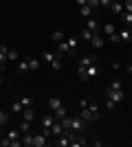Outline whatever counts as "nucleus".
<instances>
[{
    "label": "nucleus",
    "instance_id": "nucleus-27",
    "mask_svg": "<svg viewBox=\"0 0 132 147\" xmlns=\"http://www.w3.org/2000/svg\"><path fill=\"white\" fill-rule=\"evenodd\" d=\"M11 110H13V112H16V114H20V112L24 110V105L20 103V99H18V101H13V105H11Z\"/></svg>",
    "mask_w": 132,
    "mask_h": 147
},
{
    "label": "nucleus",
    "instance_id": "nucleus-5",
    "mask_svg": "<svg viewBox=\"0 0 132 147\" xmlns=\"http://www.w3.org/2000/svg\"><path fill=\"white\" fill-rule=\"evenodd\" d=\"M84 125H86V121H84L82 117H75V119H73V123H70V129H73V132H82Z\"/></svg>",
    "mask_w": 132,
    "mask_h": 147
},
{
    "label": "nucleus",
    "instance_id": "nucleus-42",
    "mask_svg": "<svg viewBox=\"0 0 132 147\" xmlns=\"http://www.w3.org/2000/svg\"><path fill=\"white\" fill-rule=\"evenodd\" d=\"M128 29H130V31H132V22H130V24H128Z\"/></svg>",
    "mask_w": 132,
    "mask_h": 147
},
{
    "label": "nucleus",
    "instance_id": "nucleus-6",
    "mask_svg": "<svg viewBox=\"0 0 132 147\" xmlns=\"http://www.w3.org/2000/svg\"><path fill=\"white\" fill-rule=\"evenodd\" d=\"M90 64H97V55H84V57H79V66H82V68L90 66Z\"/></svg>",
    "mask_w": 132,
    "mask_h": 147
},
{
    "label": "nucleus",
    "instance_id": "nucleus-36",
    "mask_svg": "<svg viewBox=\"0 0 132 147\" xmlns=\"http://www.w3.org/2000/svg\"><path fill=\"white\" fill-rule=\"evenodd\" d=\"M86 5H88V7H93V9H97V7H99V0H88Z\"/></svg>",
    "mask_w": 132,
    "mask_h": 147
},
{
    "label": "nucleus",
    "instance_id": "nucleus-17",
    "mask_svg": "<svg viewBox=\"0 0 132 147\" xmlns=\"http://www.w3.org/2000/svg\"><path fill=\"white\" fill-rule=\"evenodd\" d=\"M20 141H22V145H26V147H33V134L24 132V134L20 136Z\"/></svg>",
    "mask_w": 132,
    "mask_h": 147
},
{
    "label": "nucleus",
    "instance_id": "nucleus-40",
    "mask_svg": "<svg viewBox=\"0 0 132 147\" xmlns=\"http://www.w3.org/2000/svg\"><path fill=\"white\" fill-rule=\"evenodd\" d=\"M2 79H5V77H2V68H0V84H2Z\"/></svg>",
    "mask_w": 132,
    "mask_h": 147
},
{
    "label": "nucleus",
    "instance_id": "nucleus-3",
    "mask_svg": "<svg viewBox=\"0 0 132 147\" xmlns=\"http://www.w3.org/2000/svg\"><path fill=\"white\" fill-rule=\"evenodd\" d=\"M106 97H108V99H112L114 103H121L126 94H123V90H110V88H106Z\"/></svg>",
    "mask_w": 132,
    "mask_h": 147
},
{
    "label": "nucleus",
    "instance_id": "nucleus-22",
    "mask_svg": "<svg viewBox=\"0 0 132 147\" xmlns=\"http://www.w3.org/2000/svg\"><path fill=\"white\" fill-rule=\"evenodd\" d=\"M104 33H106V35H114V33H117V26H114L112 22H106V24H104Z\"/></svg>",
    "mask_w": 132,
    "mask_h": 147
},
{
    "label": "nucleus",
    "instance_id": "nucleus-41",
    "mask_svg": "<svg viewBox=\"0 0 132 147\" xmlns=\"http://www.w3.org/2000/svg\"><path fill=\"white\" fill-rule=\"evenodd\" d=\"M128 73H130V75H132V64H130V66H128Z\"/></svg>",
    "mask_w": 132,
    "mask_h": 147
},
{
    "label": "nucleus",
    "instance_id": "nucleus-25",
    "mask_svg": "<svg viewBox=\"0 0 132 147\" xmlns=\"http://www.w3.org/2000/svg\"><path fill=\"white\" fill-rule=\"evenodd\" d=\"M119 18H121V22H123V24H130V22H132V13H130V11H123Z\"/></svg>",
    "mask_w": 132,
    "mask_h": 147
},
{
    "label": "nucleus",
    "instance_id": "nucleus-12",
    "mask_svg": "<svg viewBox=\"0 0 132 147\" xmlns=\"http://www.w3.org/2000/svg\"><path fill=\"white\" fill-rule=\"evenodd\" d=\"M20 136H22V132H20V129H16V127H11L9 129V132H7V138H9V141H20Z\"/></svg>",
    "mask_w": 132,
    "mask_h": 147
},
{
    "label": "nucleus",
    "instance_id": "nucleus-32",
    "mask_svg": "<svg viewBox=\"0 0 132 147\" xmlns=\"http://www.w3.org/2000/svg\"><path fill=\"white\" fill-rule=\"evenodd\" d=\"M108 88H110V90H121V81H119V79H112Z\"/></svg>",
    "mask_w": 132,
    "mask_h": 147
},
{
    "label": "nucleus",
    "instance_id": "nucleus-9",
    "mask_svg": "<svg viewBox=\"0 0 132 147\" xmlns=\"http://www.w3.org/2000/svg\"><path fill=\"white\" fill-rule=\"evenodd\" d=\"M64 134V127H62V123L55 121L53 125H51V136H62Z\"/></svg>",
    "mask_w": 132,
    "mask_h": 147
},
{
    "label": "nucleus",
    "instance_id": "nucleus-29",
    "mask_svg": "<svg viewBox=\"0 0 132 147\" xmlns=\"http://www.w3.org/2000/svg\"><path fill=\"white\" fill-rule=\"evenodd\" d=\"M51 68H53V70H60V68H62V57H55V59L51 61Z\"/></svg>",
    "mask_w": 132,
    "mask_h": 147
},
{
    "label": "nucleus",
    "instance_id": "nucleus-15",
    "mask_svg": "<svg viewBox=\"0 0 132 147\" xmlns=\"http://www.w3.org/2000/svg\"><path fill=\"white\" fill-rule=\"evenodd\" d=\"M119 40L121 42H132V31L130 29H121L119 31Z\"/></svg>",
    "mask_w": 132,
    "mask_h": 147
},
{
    "label": "nucleus",
    "instance_id": "nucleus-1",
    "mask_svg": "<svg viewBox=\"0 0 132 147\" xmlns=\"http://www.w3.org/2000/svg\"><path fill=\"white\" fill-rule=\"evenodd\" d=\"M97 75H99V66H97V64H90V66H86V68L79 66V70H77V79H79V81H90L93 77H97Z\"/></svg>",
    "mask_w": 132,
    "mask_h": 147
},
{
    "label": "nucleus",
    "instance_id": "nucleus-39",
    "mask_svg": "<svg viewBox=\"0 0 132 147\" xmlns=\"http://www.w3.org/2000/svg\"><path fill=\"white\" fill-rule=\"evenodd\" d=\"M75 2H77V5H79V7H84V5H86V2H88V0H75Z\"/></svg>",
    "mask_w": 132,
    "mask_h": 147
},
{
    "label": "nucleus",
    "instance_id": "nucleus-14",
    "mask_svg": "<svg viewBox=\"0 0 132 147\" xmlns=\"http://www.w3.org/2000/svg\"><path fill=\"white\" fill-rule=\"evenodd\" d=\"M20 114H22V119H24V121H29V123L35 119V112H33V108H24V110L20 112Z\"/></svg>",
    "mask_w": 132,
    "mask_h": 147
},
{
    "label": "nucleus",
    "instance_id": "nucleus-33",
    "mask_svg": "<svg viewBox=\"0 0 132 147\" xmlns=\"http://www.w3.org/2000/svg\"><path fill=\"white\" fill-rule=\"evenodd\" d=\"M114 108H117V103L112 99H106V110H114Z\"/></svg>",
    "mask_w": 132,
    "mask_h": 147
},
{
    "label": "nucleus",
    "instance_id": "nucleus-8",
    "mask_svg": "<svg viewBox=\"0 0 132 147\" xmlns=\"http://www.w3.org/2000/svg\"><path fill=\"white\" fill-rule=\"evenodd\" d=\"M86 29L90 31V33H99V22L95 18H86Z\"/></svg>",
    "mask_w": 132,
    "mask_h": 147
},
{
    "label": "nucleus",
    "instance_id": "nucleus-37",
    "mask_svg": "<svg viewBox=\"0 0 132 147\" xmlns=\"http://www.w3.org/2000/svg\"><path fill=\"white\" fill-rule=\"evenodd\" d=\"M123 9H126V11H130V13H132V0H126V5H123Z\"/></svg>",
    "mask_w": 132,
    "mask_h": 147
},
{
    "label": "nucleus",
    "instance_id": "nucleus-28",
    "mask_svg": "<svg viewBox=\"0 0 132 147\" xmlns=\"http://www.w3.org/2000/svg\"><path fill=\"white\" fill-rule=\"evenodd\" d=\"M79 35H82V40H84V42H90V40H93V35H95V33H90V31H88V29H84L82 33H79Z\"/></svg>",
    "mask_w": 132,
    "mask_h": 147
},
{
    "label": "nucleus",
    "instance_id": "nucleus-2",
    "mask_svg": "<svg viewBox=\"0 0 132 147\" xmlns=\"http://www.w3.org/2000/svg\"><path fill=\"white\" fill-rule=\"evenodd\" d=\"M79 117H82L86 123H90V121H97V119H99V117H97V114H95L93 110H90V108H88V105H82V110H79Z\"/></svg>",
    "mask_w": 132,
    "mask_h": 147
},
{
    "label": "nucleus",
    "instance_id": "nucleus-43",
    "mask_svg": "<svg viewBox=\"0 0 132 147\" xmlns=\"http://www.w3.org/2000/svg\"><path fill=\"white\" fill-rule=\"evenodd\" d=\"M2 125H5V123H2V121H0V129H2Z\"/></svg>",
    "mask_w": 132,
    "mask_h": 147
},
{
    "label": "nucleus",
    "instance_id": "nucleus-20",
    "mask_svg": "<svg viewBox=\"0 0 132 147\" xmlns=\"http://www.w3.org/2000/svg\"><path fill=\"white\" fill-rule=\"evenodd\" d=\"M60 105H62V99H60V97H51L49 99V108H51V110H57Z\"/></svg>",
    "mask_w": 132,
    "mask_h": 147
},
{
    "label": "nucleus",
    "instance_id": "nucleus-35",
    "mask_svg": "<svg viewBox=\"0 0 132 147\" xmlns=\"http://www.w3.org/2000/svg\"><path fill=\"white\" fill-rule=\"evenodd\" d=\"M110 5H112V0H99V7H106V9H110Z\"/></svg>",
    "mask_w": 132,
    "mask_h": 147
},
{
    "label": "nucleus",
    "instance_id": "nucleus-13",
    "mask_svg": "<svg viewBox=\"0 0 132 147\" xmlns=\"http://www.w3.org/2000/svg\"><path fill=\"white\" fill-rule=\"evenodd\" d=\"M90 44H93V49H101V46H104V37H101V33H95L93 40H90Z\"/></svg>",
    "mask_w": 132,
    "mask_h": 147
},
{
    "label": "nucleus",
    "instance_id": "nucleus-38",
    "mask_svg": "<svg viewBox=\"0 0 132 147\" xmlns=\"http://www.w3.org/2000/svg\"><path fill=\"white\" fill-rule=\"evenodd\" d=\"M108 40H110V42H119V33H114V35H108Z\"/></svg>",
    "mask_w": 132,
    "mask_h": 147
},
{
    "label": "nucleus",
    "instance_id": "nucleus-7",
    "mask_svg": "<svg viewBox=\"0 0 132 147\" xmlns=\"http://www.w3.org/2000/svg\"><path fill=\"white\" fill-rule=\"evenodd\" d=\"M16 70H18L20 75H24L26 70H29V57H22V59H18V66H16Z\"/></svg>",
    "mask_w": 132,
    "mask_h": 147
},
{
    "label": "nucleus",
    "instance_id": "nucleus-19",
    "mask_svg": "<svg viewBox=\"0 0 132 147\" xmlns=\"http://www.w3.org/2000/svg\"><path fill=\"white\" fill-rule=\"evenodd\" d=\"M40 64H42V59H38V57H29V70H40Z\"/></svg>",
    "mask_w": 132,
    "mask_h": 147
},
{
    "label": "nucleus",
    "instance_id": "nucleus-26",
    "mask_svg": "<svg viewBox=\"0 0 132 147\" xmlns=\"http://www.w3.org/2000/svg\"><path fill=\"white\" fill-rule=\"evenodd\" d=\"M40 59L46 61V64H51V61L55 59V53H49V51H46V53H42V57H40Z\"/></svg>",
    "mask_w": 132,
    "mask_h": 147
},
{
    "label": "nucleus",
    "instance_id": "nucleus-31",
    "mask_svg": "<svg viewBox=\"0 0 132 147\" xmlns=\"http://www.w3.org/2000/svg\"><path fill=\"white\" fill-rule=\"evenodd\" d=\"M18 129L22 132V134H24V132H29V121H24V119H22V121H20V125H18Z\"/></svg>",
    "mask_w": 132,
    "mask_h": 147
},
{
    "label": "nucleus",
    "instance_id": "nucleus-34",
    "mask_svg": "<svg viewBox=\"0 0 132 147\" xmlns=\"http://www.w3.org/2000/svg\"><path fill=\"white\" fill-rule=\"evenodd\" d=\"M0 121H2V123H9V114H7L5 110H0Z\"/></svg>",
    "mask_w": 132,
    "mask_h": 147
},
{
    "label": "nucleus",
    "instance_id": "nucleus-11",
    "mask_svg": "<svg viewBox=\"0 0 132 147\" xmlns=\"http://www.w3.org/2000/svg\"><path fill=\"white\" fill-rule=\"evenodd\" d=\"M7 53H9V49H7L5 44H0V68L5 66L7 61H9V57H7Z\"/></svg>",
    "mask_w": 132,
    "mask_h": 147
},
{
    "label": "nucleus",
    "instance_id": "nucleus-10",
    "mask_svg": "<svg viewBox=\"0 0 132 147\" xmlns=\"http://www.w3.org/2000/svg\"><path fill=\"white\" fill-rule=\"evenodd\" d=\"M44 145H46V136H44L42 132L33 136V147H44Z\"/></svg>",
    "mask_w": 132,
    "mask_h": 147
},
{
    "label": "nucleus",
    "instance_id": "nucleus-24",
    "mask_svg": "<svg viewBox=\"0 0 132 147\" xmlns=\"http://www.w3.org/2000/svg\"><path fill=\"white\" fill-rule=\"evenodd\" d=\"M20 103L24 105V108H31V105H33V99L29 97V94H22V97H20Z\"/></svg>",
    "mask_w": 132,
    "mask_h": 147
},
{
    "label": "nucleus",
    "instance_id": "nucleus-30",
    "mask_svg": "<svg viewBox=\"0 0 132 147\" xmlns=\"http://www.w3.org/2000/svg\"><path fill=\"white\" fill-rule=\"evenodd\" d=\"M7 57H9V61H18L20 59V53H18V51H9Z\"/></svg>",
    "mask_w": 132,
    "mask_h": 147
},
{
    "label": "nucleus",
    "instance_id": "nucleus-21",
    "mask_svg": "<svg viewBox=\"0 0 132 147\" xmlns=\"http://www.w3.org/2000/svg\"><path fill=\"white\" fill-rule=\"evenodd\" d=\"M110 11H112V13H119V16H121V13L126 11V9H123V2H112V5H110Z\"/></svg>",
    "mask_w": 132,
    "mask_h": 147
},
{
    "label": "nucleus",
    "instance_id": "nucleus-18",
    "mask_svg": "<svg viewBox=\"0 0 132 147\" xmlns=\"http://www.w3.org/2000/svg\"><path fill=\"white\" fill-rule=\"evenodd\" d=\"M53 117H55V121H62V119L66 117V108H64V105H60L57 110H53Z\"/></svg>",
    "mask_w": 132,
    "mask_h": 147
},
{
    "label": "nucleus",
    "instance_id": "nucleus-44",
    "mask_svg": "<svg viewBox=\"0 0 132 147\" xmlns=\"http://www.w3.org/2000/svg\"><path fill=\"white\" fill-rule=\"evenodd\" d=\"M112 2H121V0H112Z\"/></svg>",
    "mask_w": 132,
    "mask_h": 147
},
{
    "label": "nucleus",
    "instance_id": "nucleus-16",
    "mask_svg": "<svg viewBox=\"0 0 132 147\" xmlns=\"http://www.w3.org/2000/svg\"><path fill=\"white\" fill-rule=\"evenodd\" d=\"M79 13H82V18H93L95 9H93V7H88V5H84V7H79Z\"/></svg>",
    "mask_w": 132,
    "mask_h": 147
},
{
    "label": "nucleus",
    "instance_id": "nucleus-4",
    "mask_svg": "<svg viewBox=\"0 0 132 147\" xmlns=\"http://www.w3.org/2000/svg\"><path fill=\"white\" fill-rule=\"evenodd\" d=\"M66 44H68V55H77L79 40H77V37H66Z\"/></svg>",
    "mask_w": 132,
    "mask_h": 147
},
{
    "label": "nucleus",
    "instance_id": "nucleus-23",
    "mask_svg": "<svg viewBox=\"0 0 132 147\" xmlns=\"http://www.w3.org/2000/svg\"><path fill=\"white\" fill-rule=\"evenodd\" d=\"M51 40H53V42H62V40H66V35H64V31H53V35H51Z\"/></svg>",
    "mask_w": 132,
    "mask_h": 147
}]
</instances>
